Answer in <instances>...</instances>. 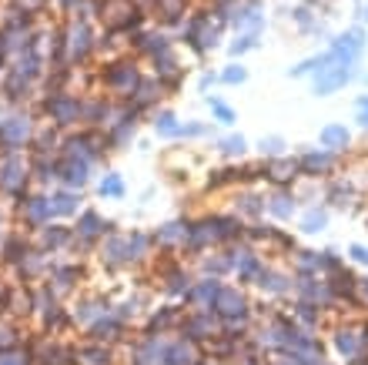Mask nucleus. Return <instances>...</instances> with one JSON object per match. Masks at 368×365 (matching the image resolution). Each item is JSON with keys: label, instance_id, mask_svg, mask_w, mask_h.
Here are the masks:
<instances>
[{"label": "nucleus", "instance_id": "1a4fd4ad", "mask_svg": "<svg viewBox=\"0 0 368 365\" xmlns=\"http://www.w3.org/2000/svg\"><path fill=\"white\" fill-rule=\"evenodd\" d=\"M348 255L355 258L358 265H368V245H352V248H348Z\"/></svg>", "mask_w": 368, "mask_h": 365}, {"label": "nucleus", "instance_id": "f257e3e1", "mask_svg": "<svg viewBox=\"0 0 368 365\" xmlns=\"http://www.w3.org/2000/svg\"><path fill=\"white\" fill-rule=\"evenodd\" d=\"M362 51H365V31L362 27H352V31L338 34L335 41H332V61L335 64H355L358 57H362Z\"/></svg>", "mask_w": 368, "mask_h": 365}, {"label": "nucleus", "instance_id": "f8f14e48", "mask_svg": "<svg viewBox=\"0 0 368 365\" xmlns=\"http://www.w3.org/2000/svg\"><path fill=\"white\" fill-rule=\"evenodd\" d=\"M285 144H282V138H268V141H261V151H268V155H278Z\"/></svg>", "mask_w": 368, "mask_h": 365}, {"label": "nucleus", "instance_id": "ddd939ff", "mask_svg": "<svg viewBox=\"0 0 368 365\" xmlns=\"http://www.w3.org/2000/svg\"><path fill=\"white\" fill-rule=\"evenodd\" d=\"M245 78H248V74H245V67H231V71L225 74V81H231V84H241Z\"/></svg>", "mask_w": 368, "mask_h": 365}, {"label": "nucleus", "instance_id": "f03ea898", "mask_svg": "<svg viewBox=\"0 0 368 365\" xmlns=\"http://www.w3.org/2000/svg\"><path fill=\"white\" fill-rule=\"evenodd\" d=\"M348 81H352V64H332V67H325L322 74H315V94H318V98H328V94H335L338 88H345Z\"/></svg>", "mask_w": 368, "mask_h": 365}, {"label": "nucleus", "instance_id": "423d86ee", "mask_svg": "<svg viewBox=\"0 0 368 365\" xmlns=\"http://www.w3.org/2000/svg\"><path fill=\"white\" fill-rule=\"evenodd\" d=\"M335 61H332V54H318V57H308V61H302V64L292 71V78H305V74H322L325 67H332Z\"/></svg>", "mask_w": 368, "mask_h": 365}, {"label": "nucleus", "instance_id": "9b49d317", "mask_svg": "<svg viewBox=\"0 0 368 365\" xmlns=\"http://www.w3.org/2000/svg\"><path fill=\"white\" fill-rule=\"evenodd\" d=\"M225 151H228V155H241V151H245V138H228Z\"/></svg>", "mask_w": 368, "mask_h": 365}, {"label": "nucleus", "instance_id": "a211bd4d", "mask_svg": "<svg viewBox=\"0 0 368 365\" xmlns=\"http://www.w3.org/2000/svg\"><path fill=\"white\" fill-rule=\"evenodd\" d=\"M358 124H362V128H368V111H358Z\"/></svg>", "mask_w": 368, "mask_h": 365}, {"label": "nucleus", "instance_id": "dca6fc26", "mask_svg": "<svg viewBox=\"0 0 368 365\" xmlns=\"http://www.w3.org/2000/svg\"><path fill=\"white\" fill-rule=\"evenodd\" d=\"M355 285H358V292H362V299L368 302V278H362V282H355Z\"/></svg>", "mask_w": 368, "mask_h": 365}, {"label": "nucleus", "instance_id": "2eb2a0df", "mask_svg": "<svg viewBox=\"0 0 368 365\" xmlns=\"http://www.w3.org/2000/svg\"><path fill=\"white\" fill-rule=\"evenodd\" d=\"M305 322H318V312H312V305H302V312H298Z\"/></svg>", "mask_w": 368, "mask_h": 365}, {"label": "nucleus", "instance_id": "9d476101", "mask_svg": "<svg viewBox=\"0 0 368 365\" xmlns=\"http://www.w3.org/2000/svg\"><path fill=\"white\" fill-rule=\"evenodd\" d=\"M255 44H258V34H248V37H241V41L231 47V51H235V54H241V51H251Z\"/></svg>", "mask_w": 368, "mask_h": 365}, {"label": "nucleus", "instance_id": "7ed1b4c3", "mask_svg": "<svg viewBox=\"0 0 368 365\" xmlns=\"http://www.w3.org/2000/svg\"><path fill=\"white\" fill-rule=\"evenodd\" d=\"M335 349L345 362H355L358 355L365 352V335L355 332V329H338L335 332Z\"/></svg>", "mask_w": 368, "mask_h": 365}, {"label": "nucleus", "instance_id": "6e6552de", "mask_svg": "<svg viewBox=\"0 0 368 365\" xmlns=\"http://www.w3.org/2000/svg\"><path fill=\"white\" fill-rule=\"evenodd\" d=\"M271 215H278V218H292V211H295V201L288 198V195H278V198L268 205Z\"/></svg>", "mask_w": 368, "mask_h": 365}, {"label": "nucleus", "instance_id": "f3484780", "mask_svg": "<svg viewBox=\"0 0 368 365\" xmlns=\"http://www.w3.org/2000/svg\"><path fill=\"white\" fill-rule=\"evenodd\" d=\"M358 111H368V94H362V98H358Z\"/></svg>", "mask_w": 368, "mask_h": 365}, {"label": "nucleus", "instance_id": "0eeeda50", "mask_svg": "<svg viewBox=\"0 0 368 365\" xmlns=\"http://www.w3.org/2000/svg\"><path fill=\"white\" fill-rule=\"evenodd\" d=\"M328 225V211L325 208H308L305 211V218H302V228L308 235H315V232H322Z\"/></svg>", "mask_w": 368, "mask_h": 365}, {"label": "nucleus", "instance_id": "20e7f679", "mask_svg": "<svg viewBox=\"0 0 368 365\" xmlns=\"http://www.w3.org/2000/svg\"><path fill=\"white\" fill-rule=\"evenodd\" d=\"M318 141H322V148H325V151L338 155V151H345L348 144H352V134H348L345 124H325V128H322V134H318Z\"/></svg>", "mask_w": 368, "mask_h": 365}, {"label": "nucleus", "instance_id": "39448f33", "mask_svg": "<svg viewBox=\"0 0 368 365\" xmlns=\"http://www.w3.org/2000/svg\"><path fill=\"white\" fill-rule=\"evenodd\" d=\"M302 168L308 171V175H325V171H332L335 168V155L332 151H308V155L302 158Z\"/></svg>", "mask_w": 368, "mask_h": 365}, {"label": "nucleus", "instance_id": "4468645a", "mask_svg": "<svg viewBox=\"0 0 368 365\" xmlns=\"http://www.w3.org/2000/svg\"><path fill=\"white\" fill-rule=\"evenodd\" d=\"M221 305H225V312H241V305H245V302L235 299V295H225V299H221Z\"/></svg>", "mask_w": 368, "mask_h": 365}]
</instances>
